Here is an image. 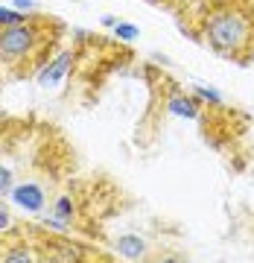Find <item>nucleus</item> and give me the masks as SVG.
Instances as JSON below:
<instances>
[{
    "mask_svg": "<svg viewBox=\"0 0 254 263\" xmlns=\"http://www.w3.org/2000/svg\"><path fill=\"white\" fill-rule=\"evenodd\" d=\"M70 70H73V53L70 50H62L50 62H44V67L38 70V85L44 91H56L58 85L70 76Z\"/></svg>",
    "mask_w": 254,
    "mask_h": 263,
    "instance_id": "nucleus-3",
    "label": "nucleus"
},
{
    "mask_svg": "<svg viewBox=\"0 0 254 263\" xmlns=\"http://www.w3.org/2000/svg\"><path fill=\"white\" fill-rule=\"evenodd\" d=\"M9 228H12V214L6 211V205H3V208H0V231L6 234Z\"/></svg>",
    "mask_w": 254,
    "mask_h": 263,
    "instance_id": "nucleus-14",
    "label": "nucleus"
},
{
    "mask_svg": "<svg viewBox=\"0 0 254 263\" xmlns=\"http://www.w3.org/2000/svg\"><path fill=\"white\" fill-rule=\"evenodd\" d=\"M202 38L217 56L245 59L254 53V12L237 0H222L205 12Z\"/></svg>",
    "mask_w": 254,
    "mask_h": 263,
    "instance_id": "nucleus-1",
    "label": "nucleus"
},
{
    "mask_svg": "<svg viewBox=\"0 0 254 263\" xmlns=\"http://www.w3.org/2000/svg\"><path fill=\"white\" fill-rule=\"evenodd\" d=\"M38 53H41V32H38V27L32 21L3 29V35H0V56H3L6 67L18 70L24 62H32Z\"/></svg>",
    "mask_w": 254,
    "mask_h": 263,
    "instance_id": "nucleus-2",
    "label": "nucleus"
},
{
    "mask_svg": "<svg viewBox=\"0 0 254 263\" xmlns=\"http://www.w3.org/2000/svg\"><path fill=\"white\" fill-rule=\"evenodd\" d=\"M15 190V173L9 167H0V196H9Z\"/></svg>",
    "mask_w": 254,
    "mask_h": 263,
    "instance_id": "nucleus-13",
    "label": "nucleus"
},
{
    "mask_svg": "<svg viewBox=\"0 0 254 263\" xmlns=\"http://www.w3.org/2000/svg\"><path fill=\"white\" fill-rule=\"evenodd\" d=\"M41 226L47 228V231H53V234H70L73 222H67V219H62L58 214L47 211V214H41Z\"/></svg>",
    "mask_w": 254,
    "mask_h": 263,
    "instance_id": "nucleus-7",
    "label": "nucleus"
},
{
    "mask_svg": "<svg viewBox=\"0 0 254 263\" xmlns=\"http://www.w3.org/2000/svg\"><path fill=\"white\" fill-rule=\"evenodd\" d=\"M167 111L181 120H199L202 117V100L196 94H169L167 97Z\"/></svg>",
    "mask_w": 254,
    "mask_h": 263,
    "instance_id": "nucleus-5",
    "label": "nucleus"
},
{
    "mask_svg": "<svg viewBox=\"0 0 254 263\" xmlns=\"http://www.w3.org/2000/svg\"><path fill=\"white\" fill-rule=\"evenodd\" d=\"M38 257H41V254H35L32 249H21V246L3 252V263H27V260H38Z\"/></svg>",
    "mask_w": 254,
    "mask_h": 263,
    "instance_id": "nucleus-9",
    "label": "nucleus"
},
{
    "mask_svg": "<svg viewBox=\"0 0 254 263\" xmlns=\"http://www.w3.org/2000/svg\"><path fill=\"white\" fill-rule=\"evenodd\" d=\"M29 21V12H21L15 9V6H3L0 9V27H18V24H27Z\"/></svg>",
    "mask_w": 254,
    "mask_h": 263,
    "instance_id": "nucleus-8",
    "label": "nucleus"
},
{
    "mask_svg": "<svg viewBox=\"0 0 254 263\" xmlns=\"http://www.w3.org/2000/svg\"><path fill=\"white\" fill-rule=\"evenodd\" d=\"M9 199L21 211H27L32 216H41L44 208H47V193L38 181H24V184H15V190L9 193Z\"/></svg>",
    "mask_w": 254,
    "mask_h": 263,
    "instance_id": "nucleus-4",
    "label": "nucleus"
},
{
    "mask_svg": "<svg viewBox=\"0 0 254 263\" xmlns=\"http://www.w3.org/2000/svg\"><path fill=\"white\" fill-rule=\"evenodd\" d=\"M193 94L207 105H222V94H219L217 88H207V85H193Z\"/></svg>",
    "mask_w": 254,
    "mask_h": 263,
    "instance_id": "nucleus-12",
    "label": "nucleus"
},
{
    "mask_svg": "<svg viewBox=\"0 0 254 263\" xmlns=\"http://www.w3.org/2000/svg\"><path fill=\"white\" fill-rule=\"evenodd\" d=\"M103 27L114 29V27H117V18H114V15H103Z\"/></svg>",
    "mask_w": 254,
    "mask_h": 263,
    "instance_id": "nucleus-16",
    "label": "nucleus"
},
{
    "mask_svg": "<svg viewBox=\"0 0 254 263\" xmlns=\"http://www.w3.org/2000/svg\"><path fill=\"white\" fill-rule=\"evenodd\" d=\"M138 35H141L138 24H132V21H117V27H114V38L117 41H138Z\"/></svg>",
    "mask_w": 254,
    "mask_h": 263,
    "instance_id": "nucleus-10",
    "label": "nucleus"
},
{
    "mask_svg": "<svg viewBox=\"0 0 254 263\" xmlns=\"http://www.w3.org/2000/svg\"><path fill=\"white\" fill-rule=\"evenodd\" d=\"M53 214H58L62 219H67V222H73L76 219V205L70 196H58L56 202H53Z\"/></svg>",
    "mask_w": 254,
    "mask_h": 263,
    "instance_id": "nucleus-11",
    "label": "nucleus"
},
{
    "mask_svg": "<svg viewBox=\"0 0 254 263\" xmlns=\"http://www.w3.org/2000/svg\"><path fill=\"white\" fill-rule=\"evenodd\" d=\"M114 249H117V254H120L123 260H141V257L149 254V243H146L141 234H123V237H117Z\"/></svg>",
    "mask_w": 254,
    "mask_h": 263,
    "instance_id": "nucleus-6",
    "label": "nucleus"
},
{
    "mask_svg": "<svg viewBox=\"0 0 254 263\" xmlns=\"http://www.w3.org/2000/svg\"><path fill=\"white\" fill-rule=\"evenodd\" d=\"M12 6H15V9H21V12H32L38 6V0H12Z\"/></svg>",
    "mask_w": 254,
    "mask_h": 263,
    "instance_id": "nucleus-15",
    "label": "nucleus"
}]
</instances>
